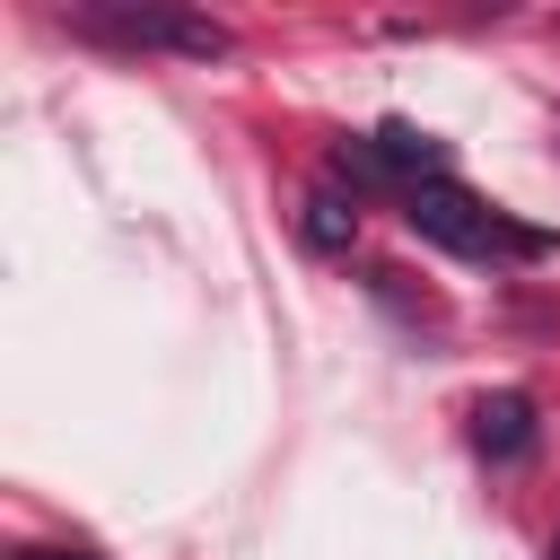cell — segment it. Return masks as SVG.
<instances>
[{"label": "cell", "mask_w": 560, "mask_h": 560, "mask_svg": "<svg viewBox=\"0 0 560 560\" xmlns=\"http://www.w3.org/2000/svg\"><path fill=\"white\" fill-rule=\"evenodd\" d=\"M402 228H411V236H429V245H446V254H464V262H534V254H551V236H542V228H525V219L490 210V201H481V192H464L455 175L411 184V192H402Z\"/></svg>", "instance_id": "1"}, {"label": "cell", "mask_w": 560, "mask_h": 560, "mask_svg": "<svg viewBox=\"0 0 560 560\" xmlns=\"http://www.w3.org/2000/svg\"><path fill=\"white\" fill-rule=\"evenodd\" d=\"M79 35L114 44V52H175V61H219L236 35L201 9H166V0H79L70 9Z\"/></svg>", "instance_id": "2"}, {"label": "cell", "mask_w": 560, "mask_h": 560, "mask_svg": "<svg viewBox=\"0 0 560 560\" xmlns=\"http://www.w3.org/2000/svg\"><path fill=\"white\" fill-rule=\"evenodd\" d=\"M534 438H542L534 394L499 385V394H481V402H472V446H481L490 464H525V455H534Z\"/></svg>", "instance_id": "3"}, {"label": "cell", "mask_w": 560, "mask_h": 560, "mask_svg": "<svg viewBox=\"0 0 560 560\" xmlns=\"http://www.w3.org/2000/svg\"><path fill=\"white\" fill-rule=\"evenodd\" d=\"M298 228H306V245H315V254H350V236H359V201H341V192H324V184H315Z\"/></svg>", "instance_id": "4"}, {"label": "cell", "mask_w": 560, "mask_h": 560, "mask_svg": "<svg viewBox=\"0 0 560 560\" xmlns=\"http://www.w3.org/2000/svg\"><path fill=\"white\" fill-rule=\"evenodd\" d=\"M9 560H96V551H70V542H18Z\"/></svg>", "instance_id": "5"}, {"label": "cell", "mask_w": 560, "mask_h": 560, "mask_svg": "<svg viewBox=\"0 0 560 560\" xmlns=\"http://www.w3.org/2000/svg\"><path fill=\"white\" fill-rule=\"evenodd\" d=\"M551 560H560V534H551Z\"/></svg>", "instance_id": "6"}]
</instances>
